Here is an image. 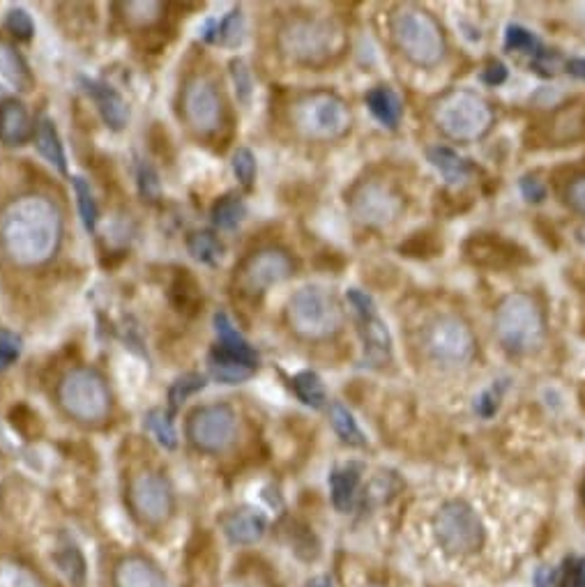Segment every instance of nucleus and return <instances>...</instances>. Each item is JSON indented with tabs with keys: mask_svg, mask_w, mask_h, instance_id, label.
<instances>
[{
	"mask_svg": "<svg viewBox=\"0 0 585 587\" xmlns=\"http://www.w3.org/2000/svg\"><path fill=\"white\" fill-rule=\"evenodd\" d=\"M63 240V217L49 198L28 194L0 215V245L19 268L49 263Z\"/></svg>",
	"mask_w": 585,
	"mask_h": 587,
	"instance_id": "1",
	"label": "nucleus"
},
{
	"mask_svg": "<svg viewBox=\"0 0 585 587\" xmlns=\"http://www.w3.org/2000/svg\"><path fill=\"white\" fill-rule=\"evenodd\" d=\"M496 337L507 353L533 355L544 346L546 316L542 304L528 293L507 295L496 309Z\"/></svg>",
	"mask_w": 585,
	"mask_h": 587,
	"instance_id": "2",
	"label": "nucleus"
},
{
	"mask_svg": "<svg viewBox=\"0 0 585 587\" xmlns=\"http://www.w3.org/2000/svg\"><path fill=\"white\" fill-rule=\"evenodd\" d=\"M346 47L339 26L318 17H293L279 30V49L293 63L307 67L328 65Z\"/></svg>",
	"mask_w": 585,
	"mask_h": 587,
	"instance_id": "3",
	"label": "nucleus"
},
{
	"mask_svg": "<svg viewBox=\"0 0 585 587\" xmlns=\"http://www.w3.org/2000/svg\"><path fill=\"white\" fill-rule=\"evenodd\" d=\"M390 33L397 49L417 67H436L447 53L445 33L433 14L415 5L392 12Z\"/></svg>",
	"mask_w": 585,
	"mask_h": 587,
	"instance_id": "4",
	"label": "nucleus"
},
{
	"mask_svg": "<svg viewBox=\"0 0 585 587\" xmlns=\"http://www.w3.org/2000/svg\"><path fill=\"white\" fill-rule=\"evenodd\" d=\"M288 327L307 341H325L344 327V311L321 286H305L288 300Z\"/></svg>",
	"mask_w": 585,
	"mask_h": 587,
	"instance_id": "5",
	"label": "nucleus"
},
{
	"mask_svg": "<svg viewBox=\"0 0 585 587\" xmlns=\"http://www.w3.org/2000/svg\"><path fill=\"white\" fill-rule=\"evenodd\" d=\"M436 125L447 139L459 143L480 141L493 125V109L473 90H452L436 104Z\"/></svg>",
	"mask_w": 585,
	"mask_h": 587,
	"instance_id": "6",
	"label": "nucleus"
},
{
	"mask_svg": "<svg viewBox=\"0 0 585 587\" xmlns=\"http://www.w3.org/2000/svg\"><path fill=\"white\" fill-rule=\"evenodd\" d=\"M293 127L314 141H337L351 129V111L344 99L328 90L302 95L291 106Z\"/></svg>",
	"mask_w": 585,
	"mask_h": 587,
	"instance_id": "7",
	"label": "nucleus"
},
{
	"mask_svg": "<svg viewBox=\"0 0 585 587\" xmlns=\"http://www.w3.org/2000/svg\"><path fill=\"white\" fill-rule=\"evenodd\" d=\"M58 401L81 424H102L111 413V392L100 371L79 367L67 371L58 385Z\"/></svg>",
	"mask_w": 585,
	"mask_h": 587,
	"instance_id": "8",
	"label": "nucleus"
},
{
	"mask_svg": "<svg viewBox=\"0 0 585 587\" xmlns=\"http://www.w3.org/2000/svg\"><path fill=\"white\" fill-rule=\"evenodd\" d=\"M422 343L431 360L445 367H459V364L470 362L477 350L473 327L454 314L433 318L424 327Z\"/></svg>",
	"mask_w": 585,
	"mask_h": 587,
	"instance_id": "9",
	"label": "nucleus"
},
{
	"mask_svg": "<svg viewBox=\"0 0 585 587\" xmlns=\"http://www.w3.org/2000/svg\"><path fill=\"white\" fill-rule=\"evenodd\" d=\"M438 544L450 555H470L484 544V525L468 502L450 500L433 518Z\"/></svg>",
	"mask_w": 585,
	"mask_h": 587,
	"instance_id": "10",
	"label": "nucleus"
},
{
	"mask_svg": "<svg viewBox=\"0 0 585 587\" xmlns=\"http://www.w3.org/2000/svg\"><path fill=\"white\" fill-rule=\"evenodd\" d=\"M348 208L362 226L387 228L404 215L406 201L390 182L364 180L348 196Z\"/></svg>",
	"mask_w": 585,
	"mask_h": 587,
	"instance_id": "11",
	"label": "nucleus"
},
{
	"mask_svg": "<svg viewBox=\"0 0 585 587\" xmlns=\"http://www.w3.org/2000/svg\"><path fill=\"white\" fill-rule=\"evenodd\" d=\"M238 433V417L226 403H210L196 408L189 415L187 438L192 445L205 454H222L233 445Z\"/></svg>",
	"mask_w": 585,
	"mask_h": 587,
	"instance_id": "12",
	"label": "nucleus"
},
{
	"mask_svg": "<svg viewBox=\"0 0 585 587\" xmlns=\"http://www.w3.org/2000/svg\"><path fill=\"white\" fill-rule=\"evenodd\" d=\"M235 272H238L235 281H238L242 293L263 295L268 288L293 277L295 261L284 249L265 247L249 254Z\"/></svg>",
	"mask_w": 585,
	"mask_h": 587,
	"instance_id": "13",
	"label": "nucleus"
},
{
	"mask_svg": "<svg viewBox=\"0 0 585 587\" xmlns=\"http://www.w3.org/2000/svg\"><path fill=\"white\" fill-rule=\"evenodd\" d=\"M348 302L357 316V330H360L362 348H364V360H367L371 367L383 369L387 364H392V337L383 318L378 316L376 304L371 300L369 293L357 291L351 288L348 291Z\"/></svg>",
	"mask_w": 585,
	"mask_h": 587,
	"instance_id": "14",
	"label": "nucleus"
},
{
	"mask_svg": "<svg viewBox=\"0 0 585 587\" xmlns=\"http://www.w3.org/2000/svg\"><path fill=\"white\" fill-rule=\"evenodd\" d=\"M129 505L139 521L164 525L176 512V495L171 484L157 472H141L129 484Z\"/></svg>",
	"mask_w": 585,
	"mask_h": 587,
	"instance_id": "15",
	"label": "nucleus"
},
{
	"mask_svg": "<svg viewBox=\"0 0 585 587\" xmlns=\"http://www.w3.org/2000/svg\"><path fill=\"white\" fill-rule=\"evenodd\" d=\"M182 116L196 134H215L224 123L222 97L205 79H194L185 86L182 93Z\"/></svg>",
	"mask_w": 585,
	"mask_h": 587,
	"instance_id": "16",
	"label": "nucleus"
},
{
	"mask_svg": "<svg viewBox=\"0 0 585 587\" xmlns=\"http://www.w3.org/2000/svg\"><path fill=\"white\" fill-rule=\"evenodd\" d=\"M466 256L468 261H473L475 265H482V268H512V265H521L528 261L526 251L521 247H516L514 242H507L498 235H489V233H480L473 235L466 242Z\"/></svg>",
	"mask_w": 585,
	"mask_h": 587,
	"instance_id": "17",
	"label": "nucleus"
},
{
	"mask_svg": "<svg viewBox=\"0 0 585 587\" xmlns=\"http://www.w3.org/2000/svg\"><path fill=\"white\" fill-rule=\"evenodd\" d=\"M83 86H86V93L95 99L97 111H100L102 120L106 127L113 129V132H120L125 129L127 120H129V109L123 95L118 90H113L111 86H106L102 81H93V79H81Z\"/></svg>",
	"mask_w": 585,
	"mask_h": 587,
	"instance_id": "18",
	"label": "nucleus"
},
{
	"mask_svg": "<svg viewBox=\"0 0 585 587\" xmlns=\"http://www.w3.org/2000/svg\"><path fill=\"white\" fill-rule=\"evenodd\" d=\"M116 587H166V576L155 562L141 555H129L118 562L113 571Z\"/></svg>",
	"mask_w": 585,
	"mask_h": 587,
	"instance_id": "19",
	"label": "nucleus"
},
{
	"mask_svg": "<svg viewBox=\"0 0 585 587\" xmlns=\"http://www.w3.org/2000/svg\"><path fill=\"white\" fill-rule=\"evenodd\" d=\"M581 139H585V99L562 106L549 123V141H553V146H572Z\"/></svg>",
	"mask_w": 585,
	"mask_h": 587,
	"instance_id": "20",
	"label": "nucleus"
},
{
	"mask_svg": "<svg viewBox=\"0 0 585 587\" xmlns=\"http://www.w3.org/2000/svg\"><path fill=\"white\" fill-rule=\"evenodd\" d=\"M256 367H258V362H252V360H247V357L229 353V350H224L219 346L212 348V353L208 355L210 376L224 385L245 383V380L254 376Z\"/></svg>",
	"mask_w": 585,
	"mask_h": 587,
	"instance_id": "21",
	"label": "nucleus"
},
{
	"mask_svg": "<svg viewBox=\"0 0 585 587\" xmlns=\"http://www.w3.org/2000/svg\"><path fill=\"white\" fill-rule=\"evenodd\" d=\"M222 528L231 544L252 546L256 541L263 539L268 523H265V518L254 512V509H235L229 516H224Z\"/></svg>",
	"mask_w": 585,
	"mask_h": 587,
	"instance_id": "22",
	"label": "nucleus"
},
{
	"mask_svg": "<svg viewBox=\"0 0 585 587\" xmlns=\"http://www.w3.org/2000/svg\"><path fill=\"white\" fill-rule=\"evenodd\" d=\"M169 300L173 309L180 311L182 316H196L203 307V295L199 281L194 279V274L189 270H178L169 286Z\"/></svg>",
	"mask_w": 585,
	"mask_h": 587,
	"instance_id": "23",
	"label": "nucleus"
},
{
	"mask_svg": "<svg viewBox=\"0 0 585 587\" xmlns=\"http://www.w3.org/2000/svg\"><path fill=\"white\" fill-rule=\"evenodd\" d=\"M33 134V125L24 106L14 99L0 104V141L7 146H21L28 141V136Z\"/></svg>",
	"mask_w": 585,
	"mask_h": 587,
	"instance_id": "24",
	"label": "nucleus"
},
{
	"mask_svg": "<svg viewBox=\"0 0 585 587\" xmlns=\"http://www.w3.org/2000/svg\"><path fill=\"white\" fill-rule=\"evenodd\" d=\"M357 484H360V465H344V468L332 470L330 475V493H332V505L337 507V512L346 514L351 512Z\"/></svg>",
	"mask_w": 585,
	"mask_h": 587,
	"instance_id": "25",
	"label": "nucleus"
},
{
	"mask_svg": "<svg viewBox=\"0 0 585 587\" xmlns=\"http://www.w3.org/2000/svg\"><path fill=\"white\" fill-rule=\"evenodd\" d=\"M367 106H369V111L374 113V118L378 120V123L390 127V129L399 125L401 113H404V106H401L399 95L387 86L371 88L367 93Z\"/></svg>",
	"mask_w": 585,
	"mask_h": 587,
	"instance_id": "26",
	"label": "nucleus"
},
{
	"mask_svg": "<svg viewBox=\"0 0 585 587\" xmlns=\"http://www.w3.org/2000/svg\"><path fill=\"white\" fill-rule=\"evenodd\" d=\"M203 40L222 47H238L245 40V19L240 10L226 14L222 21H208L203 28Z\"/></svg>",
	"mask_w": 585,
	"mask_h": 587,
	"instance_id": "27",
	"label": "nucleus"
},
{
	"mask_svg": "<svg viewBox=\"0 0 585 587\" xmlns=\"http://www.w3.org/2000/svg\"><path fill=\"white\" fill-rule=\"evenodd\" d=\"M35 146L51 166H56L60 173H67V157L63 143H60L56 125H53L49 118H42L40 123L35 125Z\"/></svg>",
	"mask_w": 585,
	"mask_h": 587,
	"instance_id": "28",
	"label": "nucleus"
},
{
	"mask_svg": "<svg viewBox=\"0 0 585 587\" xmlns=\"http://www.w3.org/2000/svg\"><path fill=\"white\" fill-rule=\"evenodd\" d=\"M0 76L7 83H12L17 90L28 93L33 88V74H30L26 60L21 58V53L12 47V44L0 42Z\"/></svg>",
	"mask_w": 585,
	"mask_h": 587,
	"instance_id": "29",
	"label": "nucleus"
},
{
	"mask_svg": "<svg viewBox=\"0 0 585 587\" xmlns=\"http://www.w3.org/2000/svg\"><path fill=\"white\" fill-rule=\"evenodd\" d=\"M429 162L450 185H459L470 175V164L463 159L457 150L447 146H436L429 150Z\"/></svg>",
	"mask_w": 585,
	"mask_h": 587,
	"instance_id": "30",
	"label": "nucleus"
},
{
	"mask_svg": "<svg viewBox=\"0 0 585 587\" xmlns=\"http://www.w3.org/2000/svg\"><path fill=\"white\" fill-rule=\"evenodd\" d=\"M247 217V205L245 198L240 194H226L212 205V221L222 231H233L238 228Z\"/></svg>",
	"mask_w": 585,
	"mask_h": 587,
	"instance_id": "31",
	"label": "nucleus"
},
{
	"mask_svg": "<svg viewBox=\"0 0 585 587\" xmlns=\"http://www.w3.org/2000/svg\"><path fill=\"white\" fill-rule=\"evenodd\" d=\"M330 422H332L334 433H337V436L341 438V442H346V445H351V447L367 445V438H364L362 429L357 426L355 417L351 415V410H348L341 401L330 403Z\"/></svg>",
	"mask_w": 585,
	"mask_h": 587,
	"instance_id": "32",
	"label": "nucleus"
},
{
	"mask_svg": "<svg viewBox=\"0 0 585 587\" xmlns=\"http://www.w3.org/2000/svg\"><path fill=\"white\" fill-rule=\"evenodd\" d=\"M215 330H217V337H219V348L229 350V353H235L240 357H247V360L258 362V353L249 346V341L242 337V334L235 330L231 318L226 314H217L215 316Z\"/></svg>",
	"mask_w": 585,
	"mask_h": 587,
	"instance_id": "33",
	"label": "nucleus"
},
{
	"mask_svg": "<svg viewBox=\"0 0 585 587\" xmlns=\"http://www.w3.org/2000/svg\"><path fill=\"white\" fill-rule=\"evenodd\" d=\"M291 383H293L295 394H298V399L302 403H307V406H311V408H323L325 401H328L323 380L318 378V373H314V371L298 373V376H295Z\"/></svg>",
	"mask_w": 585,
	"mask_h": 587,
	"instance_id": "34",
	"label": "nucleus"
},
{
	"mask_svg": "<svg viewBox=\"0 0 585 587\" xmlns=\"http://www.w3.org/2000/svg\"><path fill=\"white\" fill-rule=\"evenodd\" d=\"M187 249H189V254H192V258H196V261L205 263V265H217L224 256L222 242L217 240V235H212L208 231H199V233L189 235Z\"/></svg>",
	"mask_w": 585,
	"mask_h": 587,
	"instance_id": "35",
	"label": "nucleus"
},
{
	"mask_svg": "<svg viewBox=\"0 0 585 587\" xmlns=\"http://www.w3.org/2000/svg\"><path fill=\"white\" fill-rule=\"evenodd\" d=\"M72 187L74 194H77V205H79V215L83 226H86L88 233H95L97 228V219H100V208H97V201L93 192H90V185L83 178H72Z\"/></svg>",
	"mask_w": 585,
	"mask_h": 587,
	"instance_id": "36",
	"label": "nucleus"
},
{
	"mask_svg": "<svg viewBox=\"0 0 585 587\" xmlns=\"http://www.w3.org/2000/svg\"><path fill=\"white\" fill-rule=\"evenodd\" d=\"M0 587H42V581L26 564L0 560Z\"/></svg>",
	"mask_w": 585,
	"mask_h": 587,
	"instance_id": "37",
	"label": "nucleus"
},
{
	"mask_svg": "<svg viewBox=\"0 0 585 587\" xmlns=\"http://www.w3.org/2000/svg\"><path fill=\"white\" fill-rule=\"evenodd\" d=\"M146 426L164 449L178 447V433H176V429H173V422L169 419V415L164 413V410H157V408L150 410V413L146 415Z\"/></svg>",
	"mask_w": 585,
	"mask_h": 587,
	"instance_id": "38",
	"label": "nucleus"
},
{
	"mask_svg": "<svg viewBox=\"0 0 585 587\" xmlns=\"http://www.w3.org/2000/svg\"><path fill=\"white\" fill-rule=\"evenodd\" d=\"M123 17L125 21H129L132 26H139V28H146L150 24H155V21L162 17V10L164 5L162 3H155V0H148V3H123Z\"/></svg>",
	"mask_w": 585,
	"mask_h": 587,
	"instance_id": "39",
	"label": "nucleus"
},
{
	"mask_svg": "<svg viewBox=\"0 0 585 587\" xmlns=\"http://www.w3.org/2000/svg\"><path fill=\"white\" fill-rule=\"evenodd\" d=\"M203 387H205V378L201 376V373H185V376L176 378V383H173L169 390L171 408H180L189 396L201 392Z\"/></svg>",
	"mask_w": 585,
	"mask_h": 587,
	"instance_id": "40",
	"label": "nucleus"
},
{
	"mask_svg": "<svg viewBox=\"0 0 585 587\" xmlns=\"http://www.w3.org/2000/svg\"><path fill=\"white\" fill-rule=\"evenodd\" d=\"M56 562L60 571H63L72 583L77 585L83 583V576H86V562H83L77 546H65L63 551L56 555Z\"/></svg>",
	"mask_w": 585,
	"mask_h": 587,
	"instance_id": "41",
	"label": "nucleus"
},
{
	"mask_svg": "<svg viewBox=\"0 0 585 587\" xmlns=\"http://www.w3.org/2000/svg\"><path fill=\"white\" fill-rule=\"evenodd\" d=\"M440 249H443V245H440V242L436 240V235H433V233H415L413 238L406 240L404 245L399 247L401 254L415 256V258L436 256Z\"/></svg>",
	"mask_w": 585,
	"mask_h": 587,
	"instance_id": "42",
	"label": "nucleus"
},
{
	"mask_svg": "<svg viewBox=\"0 0 585 587\" xmlns=\"http://www.w3.org/2000/svg\"><path fill=\"white\" fill-rule=\"evenodd\" d=\"M505 47L509 51H521V53H537L539 42L537 37L530 33L528 28L519 24H509L505 28Z\"/></svg>",
	"mask_w": 585,
	"mask_h": 587,
	"instance_id": "43",
	"label": "nucleus"
},
{
	"mask_svg": "<svg viewBox=\"0 0 585 587\" xmlns=\"http://www.w3.org/2000/svg\"><path fill=\"white\" fill-rule=\"evenodd\" d=\"M21 348H24V341H21L19 334L0 327V373L10 369L19 360Z\"/></svg>",
	"mask_w": 585,
	"mask_h": 587,
	"instance_id": "44",
	"label": "nucleus"
},
{
	"mask_svg": "<svg viewBox=\"0 0 585 587\" xmlns=\"http://www.w3.org/2000/svg\"><path fill=\"white\" fill-rule=\"evenodd\" d=\"M231 79H233L235 93H238V99L242 104H247L249 97H252L254 81H252V70H249L242 58L231 60Z\"/></svg>",
	"mask_w": 585,
	"mask_h": 587,
	"instance_id": "45",
	"label": "nucleus"
},
{
	"mask_svg": "<svg viewBox=\"0 0 585 587\" xmlns=\"http://www.w3.org/2000/svg\"><path fill=\"white\" fill-rule=\"evenodd\" d=\"M231 166H233L235 178L240 180L242 187H252L254 185V178H256V157H254L252 150L240 148L233 155Z\"/></svg>",
	"mask_w": 585,
	"mask_h": 587,
	"instance_id": "46",
	"label": "nucleus"
},
{
	"mask_svg": "<svg viewBox=\"0 0 585 587\" xmlns=\"http://www.w3.org/2000/svg\"><path fill=\"white\" fill-rule=\"evenodd\" d=\"M5 28L17 37V40H30L35 35V24L30 19V14L21 7H12L5 17Z\"/></svg>",
	"mask_w": 585,
	"mask_h": 587,
	"instance_id": "47",
	"label": "nucleus"
},
{
	"mask_svg": "<svg viewBox=\"0 0 585 587\" xmlns=\"http://www.w3.org/2000/svg\"><path fill=\"white\" fill-rule=\"evenodd\" d=\"M136 178H139V194L143 196V201H159V196H162V182H159V175L153 166L141 164Z\"/></svg>",
	"mask_w": 585,
	"mask_h": 587,
	"instance_id": "48",
	"label": "nucleus"
},
{
	"mask_svg": "<svg viewBox=\"0 0 585 587\" xmlns=\"http://www.w3.org/2000/svg\"><path fill=\"white\" fill-rule=\"evenodd\" d=\"M562 587H585V558H569L565 562Z\"/></svg>",
	"mask_w": 585,
	"mask_h": 587,
	"instance_id": "49",
	"label": "nucleus"
},
{
	"mask_svg": "<svg viewBox=\"0 0 585 587\" xmlns=\"http://www.w3.org/2000/svg\"><path fill=\"white\" fill-rule=\"evenodd\" d=\"M565 198L569 208L585 217V175H576V178L569 182Z\"/></svg>",
	"mask_w": 585,
	"mask_h": 587,
	"instance_id": "50",
	"label": "nucleus"
},
{
	"mask_svg": "<svg viewBox=\"0 0 585 587\" xmlns=\"http://www.w3.org/2000/svg\"><path fill=\"white\" fill-rule=\"evenodd\" d=\"M521 194L528 203H542L546 198V187L542 185V180L533 178V175H526V178L521 180Z\"/></svg>",
	"mask_w": 585,
	"mask_h": 587,
	"instance_id": "51",
	"label": "nucleus"
},
{
	"mask_svg": "<svg viewBox=\"0 0 585 587\" xmlns=\"http://www.w3.org/2000/svg\"><path fill=\"white\" fill-rule=\"evenodd\" d=\"M498 406H500V392H496V387H491V390H486L480 399L475 401V410L480 413L482 417H493L498 413Z\"/></svg>",
	"mask_w": 585,
	"mask_h": 587,
	"instance_id": "52",
	"label": "nucleus"
},
{
	"mask_svg": "<svg viewBox=\"0 0 585 587\" xmlns=\"http://www.w3.org/2000/svg\"><path fill=\"white\" fill-rule=\"evenodd\" d=\"M482 81L486 86H500V83L507 81V67L500 60H491L482 70Z\"/></svg>",
	"mask_w": 585,
	"mask_h": 587,
	"instance_id": "53",
	"label": "nucleus"
},
{
	"mask_svg": "<svg viewBox=\"0 0 585 587\" xmlns=\"http://www.w3.org/2000/svg\"><path fill=\"white\" fill-rule=\"evenodd\" d=\"M558 53H551V51H537L535 53V60H533V67L544 76L549 74H556V67H558Z\"/></svg>",
	"mask_w": 585,
	"mask_h": 587,
	"instance_id": "54",
	"label": "nucleus"
},
{
	"mask_svg": "<svg viewBox=\"0 0 585 587\" xmlns=\"http://www.w3.org/2000/svg\"><path fill=\"white\" fill-rule=\"evenodd\" d=\"M565 70L574 76V79L585 81V58H574L565 65Z\"/></svg>",
	"mask_w": 585,
	"mask_h": 587,
	"instance_id": "55",
	"label": "nucleus"
},
{
	"mask_svg": "<svg viewBox=\"0 0 585 587\" xmlns=\"http://www.w3.org/2000/svg\"><path fill=\"white\" fill-rule=\"evenodd\" d=\"M305 587H332V581L328 576H316V578H311Z\"/></svg>",
	"mask_w": 585,
	"mask_h": 587,
	"instance_id": "56",
	"label": "nucleus"
},
{
	"mask_svg": "<svg viewBox=\"0 0 585 587\" xmlns=\"http://www.w3.org/2000/svg\"><path fill=\"white\" fill-rule=\"evenodd\" d=\"M576 240H579V245L585 247V226H579V228H576Z\"/></svg>",
	"mask_w": 585,
	"mask_h": 587,
	"instance_id": "57",
	"label": "nucleus"
}]
</instances>
